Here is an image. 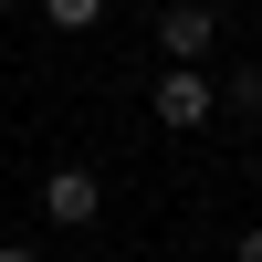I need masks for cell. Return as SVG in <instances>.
Masks as SVG:
<instances>
[{
  "label": "cell",
  "instance_id": "8992f818",
  "mask_svg": "<svg viewBox=\"0 0 262 262\" xmlns=\"http://www.w3.org/2000/svg\"><path fill=\"white\" fill-rule=\"evenodd\" d=\"M231 262H262V231H242V242H231Z\"/></svg>",
  "mask_w": 262,
  "mask_h": 262
},
{
  "label": "cell",
  "instance_id": "5b68a950",
  "mask_svg": "<svg viewBox=\"0 0 262 262\" xmlns=\"http://www.w3.org/2000/svg\"><path fill=\"white\" fill-rule=\"evenodd\" d=\"M32 11H42V21H53V32H63V42H84V32H95V21H105V0H32Z\"/></svg>",
  "mask_w": 262,
  "mask_h": 262
},
{
  "label": "cell",
  "instance_id": "9c48e42d",
  "mask_svg": "<svg viewBox=\"0 0 262 262\" xmlns=\"http://www.w3.org/2000/svg\"><path fill=\"white\" fill-rule=\"evenodd\" d=\"M11 11H21V0H0V21H11Z\"/></svg>",
  "mask_w": 262,
  "mask_h": 262
},
{
  "label": "cell",
  "instance_id": "3957f363",
  "mask_svg": "<svg viewBox=\"0 0 262 262\" xmlns=\"http://www.w3.org/2000/svg\"><path fill=\"white\" fill-rule=\"evenodd\" d=\"M221 53V11L210 0H168L158 11V63H210Z\"/></svg>",
  "mask_w": 262,
  "mask_h": 262
},
{
  "label": "cell",
  "instance_id": "277c9868",
  "mask_svg": "<svg viewBox=\"0 0 262 262\" xmlns=\"http://www.w3.org/2000/svg\"><path fill=\"white\" fill-rule=\"evenodd\" d=\"M210 84H221V116H262V63H231Z\"/></svg>",
  "mask_w": 262,
  "mask_h": 262
},
{
  "label": "cell",
  "instance_id": "7a4b0ae2",
  "mask_svg": "<svg viewBox=\"0 0 262 262\" xmlns=\"http://www.w3.org/2000/svg\"><path fill=\"white\" fill-rule=\"evenodd\" d=\"M42 221H63V231H95V221H105V179H95L84 158H63L53 179H42Z\"/></svg>",
  "mask_w": 262,
  "mask_h": 262
},
{
  "label": "cell",
  "instance_id": "6da1fadb",
  "mask_svg": "<svg viewBox=\"0 0 262 262\" xmlns=\"http://www.w3.org/2000/svg\"><path fill=\"white\" fill-rule=\"evenodd\" d=\"M210 116H221V84H210V63H158V84H147V126H168V137H200Z\"/></svg>",
  "mask_w": 262,
  "mask_h": 262
},
{
  "label": "cell",
  "instance_id": "52a82bcc",
  "mask_svg": "<svg viewBox=\"0 0 262 262\" xmlns=\"http://www.w3.org/2000/svg\"><path fill=\"white\" fill-rule=\"evenodd\" d=\"M0 262H42V252H32V242H0Z\"/></svg>",
  "mask_w": 262,
  "mask_h": 262
},
{
  "label": "cell",
  "instance_id": "ba28073f",
  "mask_svg": "<svg viewBox=\"0 0 262 262\" xmlns=\"http://www.w3.org/2000/svg\"><path fill=\"white\" fill-rule=\"evenodd\" d=\"M252 189H262V147H252Z\"/></svg>",
  "mask_w": 262,
  "mask_h": 262
}]
</instances>
